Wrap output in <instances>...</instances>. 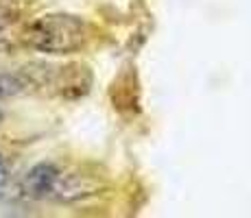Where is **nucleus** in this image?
<instances>
[{"mask_svg":"<svg viewBox=\"0 0 251 218\" xmlns=\"http://www.w3.org/2000/svg\"><path fill=\"white\" fill-rule=\"evenodd\" d=\"M24 44L46 55H72L85 48L90 26L83 18L72 13H46L33 20L24 31Z\"/></svg>","mask_w":251,"mask_h":218,"instance_id":"nucleus-1","label":"nucleus"},{"mask_svg":"<svg viewBox=\"0 0 251 218\" xmlns=\"http://www.w3.org/2000/svg\"><path fill=\"white\" fill-rule=\"evenodd\" d=\"M59 168L50 162H42L35 164L22 179V190L26 196L31 198H46L52 194L57 186V179H59Z\"/></svg>","mask_w":251,"mask_h":218,"instance_id":"nucleus-2","label":"nucleus"},{"mask_svg":"<svg viewBox=\"0 0 251 218\" xmlns=\"http://www.w3.org/2000/svg\"><path fill=\"white\" fill-rule=\"evenodd\" d=\"M22 92H26V85L20 72H0V100L18 96Z\"/></svg>","mask_w":251,"mask_h":218,"instance_id":"nucleus-3","label":"nucleus"},{"mask_svg":"<svg viewBox=\"0 0 251 218\" xmlns=\"http://www.w3.org/2000/svg\"><path fill=\"white\" fill-rule=\"evenodd\" d=\"M16 24H18V13L7 7H0V50L9 48Z\"/></svg>","mask_w":251,"mask_h":218,"instance_id":"nucleus-4","label":"nucleus"},{"mask_svg":"<svg viewBox=\"0 0 251 218\" xmlns=\"http://www.w3.org/2000/svg\"><path fill=\"white\" fill-rule=\"evenodd\" d=\"M4 181H7V164H4V157L0 155V188L4 186Z\"/></svg>","mask_w":251,"mask_h":218,"instance_id":"nucleus-5","label":"nucleus"},{"mask_svg":"<svg viewBox=\"0 0 251 218\" xmlns=\"http://www.w3.org/2000/svg\"><path fill=\"white\" fill-rule=\"evenodd\" d=\"M0 122H2V109H0Z\"/></svg>","mask_w":251,"mask_h":218,"instance_id":"nucleus-6","label":"nucleus"}]
</instances>
